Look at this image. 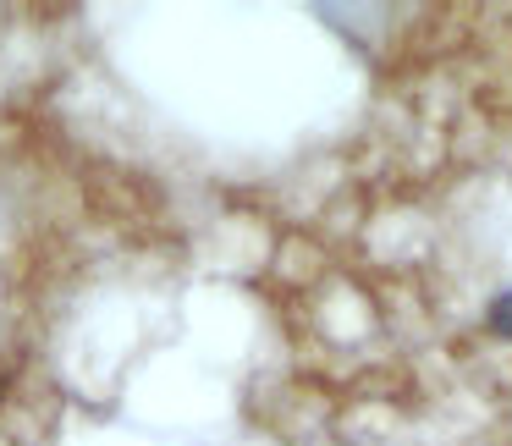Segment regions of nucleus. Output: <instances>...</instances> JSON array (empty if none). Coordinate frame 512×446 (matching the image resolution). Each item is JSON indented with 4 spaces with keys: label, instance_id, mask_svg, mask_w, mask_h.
Wrapping results in <instances>:
<instances>
[{
    "label": "nucleus",
    "instance_id": "obj_1",
    "mask_svg": "<svg viewBox=\"0 0 512 446\" xmlns=\"http://www.w3.org/2000/svg\"><path fill=\"white\" fill-rule=\"evenodd\" d=\"M485 325H490L496 336H507V342H512V287L501 292V298H490V309H485Z\"/></svg>",
    "mask_w": 512,
    "mask_h": 446
}]
</instances>
